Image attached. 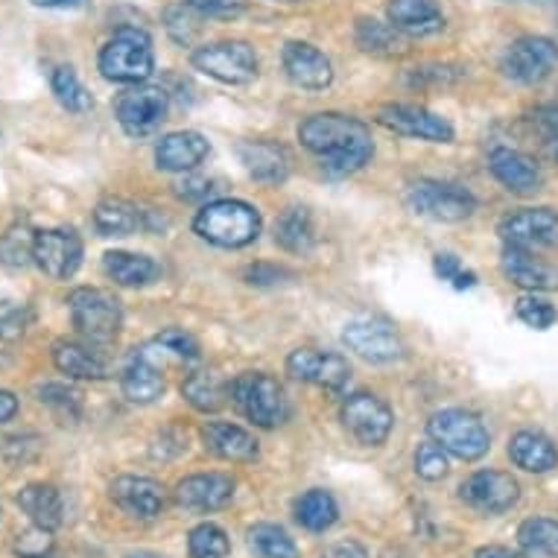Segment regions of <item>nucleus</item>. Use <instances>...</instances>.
<instances>
[{"mask_svg": "<svg viewBox=\"0 0 558 558\" xmlns=\"http://www.w3.org/2000/svg\"><path fill=\"white\" fill-rule=\"evenodd\" d=\"M193 231L214 246L243 248L260 234V214L240 199L205 202L193 217Z\"/></svg>", "mask_w": 558, "mask_h": 558, "instance_id": "7ed1b4c3", "label": "nucleus"}, {"mask_svg": "<svg viewBox=\"0 0 558 558\" xmlns=\"http://www.w3.org/2000/svg\"><path fill=\"white\" fill-rule=\"evenodd\" d=\"M102 272L118 287H147L161 275V266L149 255L135 252H106L102 255Z\"/></svg>", "mask_w": 558, "mask_h": 558, "instance_id": "473e14b6", "label": "nucleus"}, {"mask_svg": "<svg viewBox=\"0 0 558 558\" xmlns=\"http://www.w3.org/2000/svg\"><path fill=\"white\" fill-rule=\"evenodd\" d=\"M126 558H158V556H149V553H137V556H126Z\"/></svg>", "mask_w": 558, "mask_h": 558, "instance_id": "052dcab7", "label": "nucleus"}, {"mask_svg": "<svg viewBox=\"0 0 558 558\" xmlns=\"http://www.w3.org/2000/svg\"><path fill=\"white\" fill-rule=\"evenodd\" d=\"M488 170L509 193L530 196L541 191V167L521 149L495 147L488 156Z\"/></svg>", "mask_w": 558, "mask_h": 558, "instance_id": "b1692460", "label": "nucleus"}, {"mask_svg": "<svg viewBox=\"0 0 558 558\" xmlns=\"http://www.w3.org/2000/svg\"><path fill=\"white\" fill-rule=\"evenodd\" d=\"M161 226L156 211L137 208L135 202L102 199L94 208V229L100 238H129L135 231H161Z\"/></svg>", "mask_w": 558, "mask_h": 558, "instance_id": "6ab92c4d", "label": "nucleus"}, {"mask_svg": "<svg viewBox=\"0 0 558 558\" xmlns=\"http://www.w3.org/2000/svg\"><path fill=\"white\" fill-rule=\"evenodd\" d=\"M518 544L526 558H558V521L526 518L518 526Z\"/></svg>", "mask_w": 558, "mask_h": 558, "instance_id": "e433bc0d", "label": "nucleus"}, {"mask_svg": "<svg viewBox=\"0 0 558 558\" xmlns=\"http://www.w3.org/2000/svg\"><path fill=\"white\" fill-rule=\"evenodd\" d=\"M238 156L246 173L260 184H281L290 175V156L275 141H243Z\"/></svg>", "mask_w": 558, "mask_h": 558, "instance_id": "a878e982", "label": "nucleus"}, {"mask_svg": "<svg viewBox=\"0 0 558 558\" xmlns=\"http://www.w3.org/2000/svg\"><path fill=\"white\" fill-rule=\"evenodd\" d=\"M471 558H526L523 553H514L509 547H480Z\"/></svg>", "mask_w": 558, "mask_h": 558, "instance_id": "bf43d9fd", "label": "nucleus"}, {"mask_svg": "<svg viewBox=\"0 0 558 558\" xmlns=\"http://www.w3.org/2000/svg\"><path fill=\"white\" fill-rule=\"evenodd\" d=\"M389 24L398 27L403 36H436L445 27V12L439 0H392L386 7Z\"/></svg>", "mask_w": 558, "mask_h": 558, "instance_id": "cd10ccee", "label": "nucleus"}, {"mask_svg": "<svg viewBox=\"0 0 558 558\" xmlns=\"http://www.w3.org/2000/svg\"><path fill=\"white\" fill-rule=\"evenodd\" d=\"M68 311H71L76 333L88 345H109L123 328L120 299L102 287H76L74 293L68 295Z\"/></svg>", "mask_w": 558, "mask_h": 558, "instance_id": "20e7f679", "label": "nucleus"}, {"mask_svg": "<svg viewBox=\"0 0 558 558\" xmlns=\"http://www.w3.org/2000/svg\"><path fill=\"white\" fill-rule=\"evenodd\" d=\"M193 12H199L202 19L231 21L246 12V0H184Z\"/></svg>", "mask_w": 558, "mask_h": 558, "instance_id": "603ef678", "label": "nucleus"}, {"mask_svg": "<svg viewBox=\"0 0 558 558\" xmlns=\"http://www.w3.org/2000/svg\"><path fill=\"white\" fill-rule=\"evenodd\" d=\"M248 549L255 553L257 558H299V547L295 541L290 538V532L275 526V523H255L252 530L246 532Z\"/></svg>", "mask_w": 558, "mask_h": 558, "instance_id": "ea45409f", "label": "nucleus"}, {"mask_svg": "<svg viewBox=\"0 0 558 558\" xmlns=\"http://www.w3.org/2000/svg\"><path fill=\"white\" fill-rule=\"evenodd\" d=\"M500 269L514 287H523L530 293H547L558 290V266L532 255V248L506 246L500 257Z\"/></svg>", "mask_w": 558, "mask_h": 558, "instance_id": "4be33fe9", "label": "nucleus"}, {"mask_svg": "<svg viewBox=\"0 0 558 558\" xmlns=\"http://www.w3.org/2000/svg\"><path fill=\"white\" fill-rule=\"evenodd\" d=\"M50 88H53L59 106L71 111V114H85V111L94 109V97L88 94V88H85L71 64H56L50 71Z\"/></svg>", "mask_w": 558, "mask_h": 558, "instance_id": "4c0bfd02", "label": "nucleus"}, {"mask_svg": "<svg viewBox=\"0 0 558 558\" xmlns=\"http://www.w3.org/2000/svg\"><path fill=\"white\" fill-rule=\"evenodd\" d=\"M231 497H234V480L220 471L191 474L175 485V504L191 512H217L231 504Z\"/></svg>", "mask_w": 558, "mask_h": 558, "instance_id": "412c9836", "label": "nucleus"}, {"mask_svg": "<svg viewBox=\"0 0 558 558\" xmlns=\"http://www.w3.org/2000/svg\"><path fill=\"white\" fill-rule=\"evenodd\" d=\"M33 313L24 304L15 302H0V339L3 342H15L27 333Z\"/></svg>", "mask_w": 558, "mask_h": 558, "instance_id": "8fccbe9b", "label": "nucleus"}, {"mask_svg": "<svg viewBox=\"0 0 558 558\" xmlns=\"http://www.w3.org/2000/svg\"><path fill=\"white\" fill-rule=\"evenodd\" d=\"M211 153L208 137L199 132H170L158 141L156 167L165 173H187L199 167Z\"/></svg>", "mask_w": 558, "mask_h": 558, "instance_id": "393cba45", "label": "nucleus"}, {"mask_svg": "<svg viewBox=\"0 0 558 558\" xmlns=\"http://www.w3.org/2000/svg\"><path fill=\"white\" fill-rule=\"evenodd\" d=\"M182 395L193 410L217 412L231 398V384H226L217 372L199 368V372H191V375L184 377Z\"/></svg>", "mask_w": 558, "mask_h": 558, "instance_id": "72a5a7b5", "label": "nucleus"}, {"mask_svg": "<svg viewBox=\"0 0 558 558\" xmlns=\"http://www.w3.org/2000/svg\"><path fill=\"white\" fill-rule=\"evenodd\" d=\"M514 313H518V319L526 325V328H535V330H547L556 325L558 319V311L547 299H541V295L530 293V295H521L518 302H514Z\"/></svg>", "mask_w": 558, "mask_h": 558, "instance_id": "49530a36", "label": "nucleus"}, {"mask_svg": "<svg viewBox=\"0 0 558 558\" xmlns=\"http://www.w3.org/2000/svg\"><path fill=\"white\" fill-rule=\"evenodd\" d=\"M53 366L71 380H106L109 366L88 342L59 339L53 342Z\"/></svg>", "mask_w": 558, "mask_h": 558, "instance_id": "c85d7f7f", "label": "nucleus"}, {"mask_svg": "<svg viewBox=\"0 0 558 558\" xmlns=\"http://www.w3.org/2000/svg\"><path fill=\"white\" fill-rule=\"evenodd\" d=\"M199 21H202L199 12H193L187 3H182V7H170V10H167L165 27L175 45L191 47L193 41L199 38V29H202Z\"/></svg>", "mask_w": 558, "mask_h": 558, "instance_id": "a18cd8bd", "label": "nucleus"}, {"mask_svg": "<svg viewBox=\"0 0 558 558\" xmlns=\"http://www.w3.org/2000/svg\"><path fill=\"white\" fill-rule=\"evenodd\" d=\"M120 389L132 403H153L165 395V375H161V360L149 351L147 345L135 348V354L129 357Z\"/></svg>", "mask_w": 558, "mask_h": 558, "instance_id": "5701e85b", "label": "nucleus"}, {"mask_svg": "<svg viewBox=\"0 0 558 558\" xmlns=\"http://www.w3.org/2000/svg\"><path fill=\"white\" fill-rule=\"evenodd\" d=\"M15 412H19V398L7 389H0V424H7L15 418Z\"/></svg>", "mask_w": 558, "mask_h": 558, "instance_id": "13d9d810", "label": "nucleus"}, {"mask_svg": "<svg viewBox=\"0 0 558 558\" xmlns=\"http://www.w3.org/2000/svg\"><path fill=\"white\" fill-rule=\"evenodd\" d=\"M287 375L325 389V392H342L351 380V366L345 357L333 351H319V348H299L287 357Z\"/></svg>", "mask_w": 558, "mask_h": 558, "instance_id": "4468645a", "label": "nucleus"}, {"mask_svg": "<svg viewBox=\"0 0 558 558\" xmlns=\"http://www.w3.org/2000/svg\"><path fill=\"white\" fill-rule=\"evenodd\" d=\"M295 521L307 532H325L339 521V506L330 492L311 488L295 500Z\"/></svg>", "mask_w": 558, "mask_h": 558, "instance_id": "c9c22d12", "label": "nucleus"}, {"mask_svg": "<svg viewBox=\"0 0 558 558\" xmlns=\"http://www.w3.org/2000/svg\"><path fill=\"white\" fill-rule=\"evenodd\" d=\"M354 41L368 56L395 59V56L410 53V36H403L401 29L377 19H360L354 27Z\"/></svg>", "mask_w": 558, "mask_h": 558, "instance_id": "2f4dec72", "label": "nucleus"}, {"mask_svg": "<svg viewBox=\"0 0 558 558\" xmlns=\"http://www.w3.org/2000/svg\"><path fill=\"white\" fill-rule=\"evenodd\" d=\"M97 68L109 83L141 85L147 83L156 71V56H153V38L141 27H120L114 36L100 47Z\"/></svg>", "mask_w": 558, "mask_h": 558, "instance_id": "f03ea898", "label": "nucleus"}, {"mask_svg": "<svg viewBox=\"0 0 558 558\" xmlns=\"http://www.w3.org/2000/svg\"><path fill=\"white\" fill-rule=\"evenodd\" d=\"M427 433L439 448H445L462 462H476L492 448V436L485 430V424L468 410L436 412L427 422Z\"/></svg>", "mask_w": 558, "mask_h": 558, "instance_id": "423d86ee", "label": "nucleus"}, {"mask_svg": "<svg viewBox=\"0 0 558 558\" xmlns=\"http://www.w3.org/2000/svg\"><path fill=\"white\" fill-rule=\"evenodd\" d=\"M377 123L395 135L418 137V141H433V144H450L457 135L450 120H445L441 114H433L422 106H401V102L384 106L377 111Z\"/></svg>", "mask_w": 558, "mask_h": 558, "instance_id": "dca6fc26", "label": "nucleus"}, {"mask_svg": "<svg viewBox=\"0 0 558 558\" xmlns=\"http://www.w3.org/2000/svg\"><path fill=\"white\" fill-rule=\"evenodd\" d=\"M342 342L366 363H395L403 354L401 337L384 319H354L342 330Z\"/></svg>", "mask_w": 558, "mask_h": 558, "instance_id": "2eb2a0df", "label": "nucleus"}, {"mask_svg": "<svg viewBox=\"0 0 558 558\" xmlns=\"http://www.w3.org/2000/svg\"><path fill=\"white\" fill-rule=\"evenodd\" d=\"M83 238L74 229L36 231L33 264L53 281H68L83 266Z\"/></svg>", "mask_w": 558, "mask_h": 558, "instance_id": "ddd939ff", "label": "nucleus"}, {"mask_svg": "<svg viewBox=\"0 0 558 558\" xmlns=\"http://www.w3.org/2000/svg\"><path fill=\"white\" fill-rule=\"evenodd\" d=\"M284 278H293V272L278 264H252L243 269V281L252 287H275L281 284Z\"/></svg>", "mask_w": 558, "mask_h": 558, "instance_id": "864d4df0", "label": "nucleus"}, {"mask_svg": "<svg viewBox=\"0 0 558 558\" xmlns=\"http://www.w3.org/2000/svg\"><path fill=\"white\" fill-rule=\"evenodd\" d=\"M170 97L158 85H132L114 100V118L120 129L132 137L153 135L167 120Z\"/></svg>", "mask_w": 558, "mask_h": 558, "instance_id": "9d476101", "label": "nucleus"}, {"mask_svg": "<svg viewBox=\"0 0 558 558\" xmlns=\"http://www.w3.org/2000/svg\"><path fill=\"white\" fill-rule=\"evenodd\" d=\"M339 418H342V427H345L348 436L357 445H363V448H380V445H386L395 424L389 403L380 401L372 392L348 395Z\"/></svg>", "mask_w": 558, "mask_h": 558, "instance_id": "1a4fd4ad", "label": "nucleus"}, {"mask_svg": "<svg viewBox=\"0 0 558 558\" xmlns=\"http://www.w3.org/2000/svg\"><path fill=\"white\" fill-rule=\"evenodd\" d=\"M526 123H530L544 158L558 165V106H538L535 111H530Z\"/></svg>", "mask_w": 558, "mask_h": 558, "instance_id": "c03bdc74", "label": "nucleus"}, {"mask_svg": "<svg viewBox=\"0 0 558 558\" xmlns=\"http://www.w3.org/2000/svg\"><path fill=\"white\" fill-rule=\"evenodd\" d=\"M231 401L246 415L248 422L264 430H275L287 422V395L284 386L278 384L266 372H243L231 384Z\"/></svg>", "mask_w": 558, "mask_h": 558, "instance_id": "39448f33", "label": "nucleus"}, {"mask_svg": "<svg viewBox=\"0 0 558 558\" xmlns=\"http://www.w3.org/2000/svg\"><path fill=\"white\" fill-rule=\"evenodd\" d=\"M147 345L153 348V354H156L161 363H165V360H179V363H196V360H199V345H196V339L179 328L161 330L158 337L149 339Z\"/></svg>", "mask_w": 558, "mask_h": 558, "instance_id": "a19ab883", "label": "nucleus"}, {"mask_svg": "<svg viewBox=\"0 0 558 558\" xmlns=\"http://www.w3.org/2000/svg\"><path fill=\"white\" fill-rule=\"evenodd\" d=\"M38 401L53 410L62 422H76L83 415V392L68 384L38 386Z\"/></svg>", "mask_w": 558, "mask_h": 558, "instance_id": "79ce46f5", "label": "nucleus"}, {"mask_svg": "<svg viewBox=\"0 0 558 558\" xmlns=\"http://www.w3.org/2000/svg\"><path fill=\"white\" fill-rule=\"evenodd\" d=\"M109 495L129 518H137V521H153V518L165 512L167 506L165 485L158 483V480H149V476H118L111 483Z\"/></svg>", "mask_w": 558, "mask_h": 558, "instance_id": "a211bd4d", "label": "nucleus"}, {"mask_svg": "<svg viewBox=\"0 0 558 558\" xmlns=\"http://www.w3.org/2000/svg\"><path fill=\"white\" fill-rule=\"evenodd\" d=\"M38 10H85L92 0H29Z\"/></svg>", "mask_w": 558, "mask_h": 558, "instance_id": "4d7b16f0", "label": "nucleus"}, {"mask_svg": "<svg viewBox=\"0 0 558 558\" xmlns=\"http://www.w3.org/2000/svg\"><path fill=\"white\" fill-rule=\"evenodd\" d=\"M407 205L410 211L436 222H462L476 211L474 193L459 184L430 182V179L412 184L407 191Z\"/></svg>", "mask_w": 558, "mask_h": 558, "instance_id": "6e6552de", "label": "nucleus"}, {"mask_svg": "<svg viewBox=\"0 0 558 558\" xmlns=\"http://www.w3.org/2000/svg\"><path fill=\"white\" fill-rule=\"evenodd\" d=\"M275 243L290 255H307L316 246V226L307 208H287L275 222Z\"/></svg>", "mask_w": 558, "mask_h": 558, "instance_id": "f704fd0d", "label": "nucleus"}, {"mask_svg": "<svg viewBox=\"0 0 558 558\" xmlns=\"http://www.w3.org/2000/svg\"><path fill=\"white\" fill-rule=\"evenodd\" d=\"M328 558H368V553L360 547L357 541H339L328 549Z\"/></svg>", "mask_w": 558, "mask_h": 558, "instance_id": "6e6d98bb", "label": "nucleus"}, {"mask_svg": "<svg viewBox=\"0 0 558 558\" xmlns=\"http://www.w3.org/2000/svg\"><path fill=\"white\" fill-rule=\"evenodd\" d=\"M415 474L427 483L445 480L448 476V450L439 448L433 439L424 441L422 448L415 450Z\"/></svg>", "mask_w": 558, "mask_h": 558, "instance_id": "09e8293b", "label": "nucleus"}, {"mask_svg": "<svg viewBox=\"0 0 558 558\" xmlns=\"http://www.w3.org/2000/svg\"><path fill=\"white\" fill-rule=\"evenodd\" d=\"M281 3H302V0H281Z\"/></svg>", "mask_w": 558, "mask_h": 558, "instance_id": "680f3d73", "label": "nucleus"}, {"mask_svg": "<svg viewBox=\"0 0 558 558\" xmlns=\"http://www.w3.org/2000/svg\"><path fill=\"white\" fill-rule=\"evenodd\" d=\"M21 512H27V518L36 526L45 530H59L64 521V504L59 488L50 483H29L19 492Z\"/></svg>", "mask_w": 558, "mask_h": 558, "instance_id": "7c9ffc66", "label": "nucleus"}, {"mask_svg": "<svg viewBox=\"0 0 558 558\" xmlns=\"http://www.w3.org/2000/svg\"><path fill=\"white\" fill-rule=\"evenodd\" d=\"M175 193L187 202H205L217 193V182H214V179H205V175H187V179H182V182L175 184Z\"/></svg>", "mask_w": 558, "mask_h": 558, "instance_id": "5fc2aeb1", "label": "nucleus"}, {"mask_svg": "<svg viewBox=\"0 0 558 558\" xmlns=\"http://www.w3.org/2000/svg\"><path fill=\"white\" fill-rule=\"evenodd\" d=\"M459 497H462V504L480 514H504L521 500V485L506 471L485 468L459 485Z\"/></svg>", "mask_w": 558, "mask_h": 558, "instance_id": "f8f14e48", "label": "nucleus"}, {"mask_svg": "<svg viewBox=\"0 0 558 558\" xmlns=\"http://www.w3.org/2000/svg\"><path fill=\"white\" fill-rule=\"evenodd\" d=\"M299 141L322 158V170L330 179H342L363 170L375 156V141L363 120L325 111L299 126Z\"/></svg>", "mask_w": 558, "mask_h": 558, "instance_id": "f257e3e1", "label": "nucleus"}, {"mask_svg": "<svg viewBox=\"0 0 558 558\" xmlns=\"http://www.w3.org/2000/svg\"><path fill=\"white\" fill-rule=\"evenodd\" d=\"M191 64L222 85H246L257 76V56L246 41H214L193 50Z\"/></svg>", "mask_w": 558, "mask_h": 558, "instance_id": "0eeeda50", "label": "nucleus"}, {"mask_svg": "<svg viewBox=\"0 0 558 558\" xmlns=\"http://www.w3.org/2000/svg\"><path fill=\"white\" fill-rule=\"evenodd\" d=\"M33 248H36V231L29 229V222H12L10 229L0 234V266L24 269L33 264Z\"/></svg>", "mask_w": 558, "mask_h": 558, "instance_id": "58836bf2", "label": "nucleus"}, {"mask_svg": "<svg viewBox=\"0 0 558 558\" xmlns=\"http://www.w3.org/2000/svg\"><path fill=\"white\" fill-rule=\"evenodd\" d=\"M202 445L222 462H255L257 459V439L238 424L208 422L202 427Z\"/></svg>", "mask_w": 558, "mask_h": 558, "instance_id": "bb28decb", "label": "nucleus"}, {"mask_svg": "<svg viewBox=\"0 0 558 558\" xmlns=\"http://www.w3.org/2000/svg\"><path fill=\"white\" fill-rule=\"evenodd\" d=\"M509 459L526 474H547L558 465V448L544 433L521 430L509 439Z\"/></svg>", "mask_w": 558, "mask_h": 558, "instance_id": "c756f323", "label": "nucleus"}, {"mask_svg": "<svg viewBox=\"0 0 558 558\" xmlns=\"http://www.w3.org/2000/svg\"><path fill=\"white\" fill-rule=\"evenodd\" d=\"M15 556L19 558H53L56 541L53 530H45V526H29V530L19 532L15 535Z\"/></svg>", "mask_w": 558, "mask_h": 558, "instance_id": "de8ad7c7", "label": "nucleus"}, {"mask_svg": "<svg viewBox=\"0 0 558 558\" xmlns=\"http://www.w3.org/2000/svg\"><path fill=\"white\" fill-rule=\"evenodd\" d=\"M281 64H284V74L290 76V83L299 85V88H307V92H325L333 83L330 59L322 53L319 47L307 45V41L284 45Z\"/></svg>", "mask_w": 558, "mask_h": 558, "instance_id": "aec40b11", "label": "nucleus"}, {"mask_svg": "<svg viewBox=\"0 0 558 558\" xmlns=\"http://www.w3.org/2000/svg\"><path fill=\"white\" fill-rule=\"evenodd\" d=\"M433 269H436L441 281H450L457 290H471V287H476V275L459 264V257L450 255V252H439V255L433 257Z\"/></svg>", "mask_w": 558, "mask_h": 558, "instance_id": "3c124183", "label": "nucleus"}, {"mask_svg": "<svg viewBox=\"0 0 558 558\" xmlns=\"http://www.w3.org/2000/svg\"><path fill=\"white\" fill-rule=\"evenodd\" d=\"M497 234L506 240V246L541 248L558 243V214L553 208H523V211L506 214Z\"/></svg>", "mask_w": 558, "mask_h": 558, "instance_id": "f3484780", "label": "nucleus"}, {"mask_svg": "<svg viewBox=\"0 0 558 558\" xmlns=\"http://www.w3.org/2000/svg\"><path fill=\"white\" fill-rule=\"evenodd\" d=\"M558 68V47L544 36H523L506 47L500 71L506 80L518 85L544 83Z\"/></svg>", "mask_w": 558, "mask_h": 558, "instance_id": "9b49d317", "label": "nucleus"}, {"mask_svg": "<svg viewBox=\"0 0 558 558\" xmlns=\"http://www.w3.org/2000/svg\"><path fill=\"white\" fill-rule=\"evenodd\" d=\"M187 553L191 558H226L231 553V541L217 523H199L187 535Z\"/></svg>", "mask_w": 558, "mask_h": 558, "instance_id": "37998d69", "label": "nucleus"}]
</instances>
